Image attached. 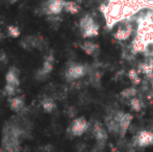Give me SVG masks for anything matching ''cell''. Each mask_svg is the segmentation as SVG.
I'll return each instance as SVG.
<instances>
[{
  "instance_id": "20",
  "label": "cell",
  "mask_w": 153,
  "mask_h": 152,
  "mask_svg": "<svg viewBox=\"0 0 153 152\" xmlns=\"http://www.w3.org/2000/svg\"><path fill=\"white\" fill-rule=\"evenodd\" d=\"M83 38H93V37H96V36L99 35V25L97 23H95L94 25H92L91 27L87 29V30L82 31L81 33Z\"/></svg>"
},
{
  "instance_id": "1",
  "label": "cell",
  "mask_w": 153,
  "mask_h": 152,
  "mask_svg": "<svg viewBox=\"0 0 153 152\" xmlns=\"http://www.w3.org/2000/svg\"><path fill=\"white\" fill-rule=\"evenodd\" d=\"M21 136H22V129L18 124H5L2 131L0 152H20Z\"/></svg>"
},
{
  "instance_id": "9",
  "label": "cell",
  "mask_w": 153,
  "mask_h": 152,
  "mask_svg": "<svg viewBox=\"0 0 153 152\" xmlns=\"http://www.w3.org/2000/svg\"><path fill=\"white\" fill-rule=\"evenodd\" d=\"M85 66L82 65H78V64H75V65H72L67 69L66 71V78L68 80H76L78 78H81L82 76L85 75Z\"/></svg>"
},
{
  "instance_id": "3",
  "label": "cell",
  "mask_w": 153,
  "mask_h": 152,
  "mask_svg": "<svg viewBox=\"0 0 153 152\" xmlns=\"http://www.w3.org/2000/svg\"><path fill=\"white\" fill-rule=\"evenodd\" d=\"M21 46L26 50H31V49L43 50L46 46V42L41 36H27L21 41Z\"/></svg>"
},
{
  "instance_id": "14",
  "label": "cell",
  "mask_w": 153,
  "mask_h": 152,
  "mask_svg": "<svg viewBox=\"0 0 153 152\" xmlns=\"http://www.w3.org/2000/svg\"><path fill=\"white\" fill-rule=\"evenodd\" d=\"M131 33H132V26H131L130 24H125L124 26L120 27V28L116 31L114 37H115L116 40L125 41L130 37Z\"/></svg>"
},
{
  "instance_id": "7",
  "label": "cell",
  "mask_w": 153,
  "mask_h": 152,
  "mask_svg": "<svg viewBox=\"0 0 153 152\" xmlns=\"http://www.w3.org/2000/svg\"><path fill=\"white\" fill-rule=\"evenodd\" d=\"M53 67H54V56H53V54L47 55L46 59H45L44 62H43L42 67L38 70L36 78L45 79V77H47L51 72H52Z\"/></svg>"
},
{
  "instance_id": "5",
  "label": "cell",
  "mask_w": 153,
  "mask_h": 152,
  "mask_svg": "<svg viewBox=\"0 0 153 152\" xmlns=\"http://www.w3.org/2000/svg\"><path fill=\"white\" fill-rule=\"evenodd\" d=\"M89 128V123L83 117L76 118L73 120L72 124L69 127V132L74 136H79L83 134Z\"/></svg>"
},
{
  "instance_id": "17",
  "label": "cell",
  "mask_w": 153,
  "mask_h": 152,
  "mask_svg": "<svg viewBox=\"0 0 153 152\" xmlns=\"http://www.w3.org/2000/svg\"><path fill=\"white\" fill-rule=\"evenodd\" d=\"M96 22H95V20L93 19L92 16H90V15L83 16L82 18L80 19V21H79V28H80V31L82 33V31L87 30L89 27H91Z\"/></svg>"
},
{
  "instance_id": "12",
  "label": "cell",
  "mask_w": 153,
  "mask_h": 152,
  "mask_svg": "<svg viewBox=\"0 0 153 152\" xmlns=\"http://www.w3.org/2000/svg\"><path fill=\"white\" fill-rule=\"evenodd\" d=\"M105 124H106L108 130L114 134H120V125H119V121L116 118L115 114H109L105 118Z\"/></svg>"
},
{
  "instance_id": "18",
  "label": "cell",
  "mask_w": 153,
  "mask_h": 152,
  "mask_svg": "<svg viewBox=\"0 0 153 152\" xmlns=\"http://www.w3.org/2000/svg\"><path fill=\"white\" fill-rule=\"evenodd\" d=\"M80 47H81V49L89 55H94L95 53H97V51L99 50L98 45L93 42H90V41H87V42L82 43Z\"/></svg>"
},
{
  "instance_id": "15",
  "label": "cell",
  "mask_w": 153,
  "mask_h": 152,
  "mask_svg": "<svg viewBox=\"0 0 153 152\" xmlns=\"http://www.w3.org/2000/svg\"><path fill=\"white\" fill-rule=\"evenodd\" d=\"M146 47H147V43H146L142 38H140L139 36H137L132 42V51L134 53L145 52Z\"/></svg>"
},
{
  "instance_id": "19",
  "label": "cell",
  "mask_w": 153,
  "mask_h": 152,
  "mask_svg": "<svg viewBox=\"0 0 153 152\" xmlns=\"http://www.w3.org/2000/svg\"><path fill=\"white\" fill-rule=\"evenodd\" d=\"M64 10H66L68 14L71 15H76L80 10V6L74 1H66L65 2V7Z\"/></svg>"
},
{
  "instance_id": "25",
  "label": "cell",
  "mask_w": 153,
  "mask_h": 152,
  "mask_svg": "<svg viewBox=\"0 0 153 152\" xmlns=\"http://www.w3.org/2000/svg\"><path fill=\"white\" fill-rule=\"evenodd\" d=\"M128 77L130 78V80H131V82H132V85H139V83L141 82V78L139 77V75H137V72L135 71L134 69L129 70Z\"/></svg>"
},
{
  "instance_id": "10",
  "label": "cell",
  "mask_w": 153,
  "mask_h": 152,
  "mask_svg": "<svg viewBox=\"0 0 153 152\" xmlns=\"http://www.w3.org/2000/svg\"><path fill=\"white\" fill-rule=\"evenodd\" d=\"M116 118L119 121V125H120V134L123 136L128 130L130 123L132 121V116L130 114H127V113H122V112H117L115 113Z\"/></svg>"
},
{
  "instance_id": "23",
  "label": "cell",
  "mask_w": 153,
  "mask_h": 152,
  "mask_svg": "<svg viewBox=\"0 0 153 152\" xmlns=\"http://www.w3.org/2000/svg\"><path fill=\"white\" fill-rule=\"evenodd\" d=\"M7 33L8 36H10V38H19L21 35V30L19 29V27L15 26V25H10V26L7 27Z\"/></svg>"
},
{
  "instance_id": "8",
  "label": "cell",
  "mask_w": 153,
  "mask_h": 152,
  "mask_svg": "<svg viewBox=\"0 0 153 152\" xmlns=\"http://www.w3.org/2000/svg\"><path fill=\"white\" fill-rule=\"evenodd\" d=\"M134 146L139 147H148L153 145V132L148 130H142L133 138Z\"/></svg>"
},
{
  "instance_id": "13",
  "label": "cell",
  "mask_w": 153,
  "mask_h": 152,
  "mask_svg": "<svg viewBox=\"0 0 153 152\" xmlns=\"http://www.w3.org/2000/svg\"><path fill=\"white\" fill-rule=\"evenodd\" d=\"M8 104H10V108L13 112L17 113H22L25 108V103L24 100L22 99L19 96H14V97H10V100H8Z\"/></svg>"
},
{
  "instance_id": "22",
  "label": "cell",
  "mask_w": 153,
  "mask_h": 152,
  "mask_svg": "<svg viewBox=\"0 0 153 152\" xmlns=\"http://www.w3.org/2000/svg\"><path fill=\"white\" fill-rule=\"evenodd\" d=\"M135 95H137V90L133 87H127V89L123 90L121 92V96L123 98H126V99H131V98L135 97Z\"/></svg>"
},
{
  "instance_id": "24",
  "label": "cell",
  "mask_w": 153,
  "mask_h": 152,
  "mask_svg": "<svg viewBox=\"0 0 153 152\" xmlns=\"http://www.w3.org/2000/svg\"><path fill=\"white\" fill-rule=\"evenodd\" d=\"M130 106L133 110H135V112H140V110H142V108H143V103H142V101L140 99L133 97L130 99Z\"/></svg>"
},
{
  "instance_id": "27",
  "label": "cell",
  "mask_w": 153,
  "mask_h": 152,
  "mask_svg": "<svg viewBox=\"0 0 153 152\" xmlns=\"http://www.w3.org/2000/svg\"><path fill=\"white\" fill-rule=\"evenodd\" d=\"M2 40H3V35H2V33L0 31V42H1Z\"/></svg>"
},
{
  "instance_id": "26",
  "label": "cell",
  "mask_w": 153,
  "mask_h": 152,
  "mask_svg": "<svg viewBox=\"0 0 153 152\" xmlns=\"http://www.w3.org/2000/svg\"><path fill=\"white\" fill-rule=\"evenodd\" d=\"M17 1H19V0H8V2H10V3H16Z\"/></svg>"
},
{
  "instance_id": "4",
  "label": "cell",
  "mask_w": 153,
  "mask_h": 152,
  "mask_svg": "<svg viewBox=\"0 0 153 152\" xmlns=\"http://www.w3.org/2000/svg\"><path fill=\"white\" fill-rule=\"evenodd\" d=\"M65 0H48L43 5V12L48 16H57L65 7Z\"/></svg>"
},
{
  "instance_id": "6",
  "label": "cell",
  "mask_w": 153,
  "mask_h": 152,
  "mask_svg": "<svg viewBox=\"0 0 153 152\" xmlns=\"http://www.w3.org/2000/svg\"><path fill=\"white\" fill-rule=\"evenodd\" d=\"M137 36L143 39L147 44L153 42V23L151 21L144 20L140 24L137 29Z\"/></svg>"
},
{
  "instance_id": "16",
  "label": "cell",
  "mask_w": 153,
  "mask_h": 152,
  "mask_svg": "<svg viewBox=\"0 0 153 152\" xmlns=\"http://www.w3.org/2000/svg\"><path fill=\"white\" fill-rule=\"evenodd\" d=\"M41 105L42 108L46 113H52L56 108V103L54 102V100L50 97H45L44 99L41 101Z\"/></svg>"
},
{
  "instance_id": "2",
  "label": "cell",
  "mask_w": 153,
  "mask_h": 152,
  "mask_svg": "<svg viewBox=\"0 0 153 152\" xmlns=\"http://www.w3.org/2000/svg\"><path fill=\"white\" fill-rule=\"evenodd\" d=\"M20 87V79H19V71L17 68L13 67L7 71L5 75V87L4 92L10 97L17 96Z\"/></svg>"
},
{
  "instance_id": "21",
  "label": "cell",
  "mask_w": 153,
  "mask_h": 152,
  "mask_svg": "<svg viewBox=\"0 0 153 152\" xmlns=\"http://www.w3.org/2000/svg\"><path fill=\"white\" fill-rule=\"evenodd\" d=\"M140 69H141L142 72H144L146 75L151 76L153 74V59H150L149 62H147V63H145V64H142V65L140 66Z\"/></svg>"
},
{
  "instance_id": "11",
  "label": "cell",
  "mask_w": 153,
  "mask_h": 152,
  "mask_svg": "<svg viewBox=\"0 0 153 152\" xmlns=\"http://www.w3.org/2000/svg\"><path fill=\"white\" fill-rule=\"evenodd\" d=\"M93 134H94L95 139L97 140V142L99 144H104L107 140V132L105 130V128L101 125L99 122H96L93 127Z\"/></svg>"
}]
</instances>
